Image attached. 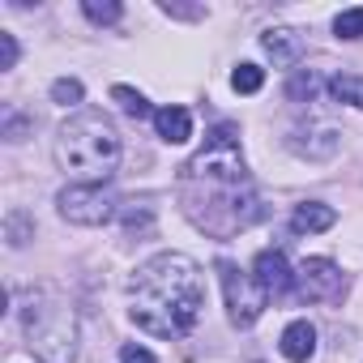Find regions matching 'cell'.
I'll return each mask as SVG.
<instances>
[{
  "instance_id": "3",
  "label": "cell",
  "mask_w": 363,
  "mask_h": 363,
  "mask_svg": "<svg viewBox=\"0 0 363 363\" xmlns=\"http://www.w3.org/2000/svg\"><path fill=\"white\" fill-rule=\"evenodd\" d=\"M56 162L82 184H107L120 167V137L103 111H77L56 133Z\"/></svg>"
},
{
  "instance_id": "20",
  "label": "cell",
  "mask_w": 363,
  "mask_h": 363,
  "mask_svg": "<svg viewBox=\"0 0 363 363\" xmlns=\"http://www.w3.org/2000/svg\"><path fill=\"white\" fill-rule=\"evenodd\" d=\"M18 65V39L0 30V69H13Z\"/></svg>"
},
{
  "instance_id": "4",
  "label": "cell",
  "mask_w": 363,
  "mask_h": 363,
  "mask_svg": "<svg viewBox=\"0 0 363 363\" xmlns=\"http://www.w3.org/2000/svg\"><path fill=\"white\" fill-rule=\"evenodd\" d=\"M22 329L30 350L43 363H73V342H77V320L73 308L52 295V291H30L26 308H22Z\"/></svg>"
},
{
  "instance_id": "7",
  "label": "cell",
  "mask_w": 363,
  "mask_h": 363,
  "mask_svg": "<svg viewBox=\"0 0 363 363\" xmlns=\"http://www.w3.org/2000/svg\"><path fill=\"white\" fill-rule=\"evenodd\" d=\"M342 274H337V265L333 261H325V257H308L299 269H295V295L303 299V303H333V299H342Z\"/></svg>"
},
{
  "instance_id": "1",
  "label": "cell",
  "mask_w": 363,
  "mask_h": 363,
  "mask_svg": "<svg viewBox=\"0 0 363 363\" xmlns=\"http://www.w3.org/2000/svg\"><path fill=\"white\" fill-rule=\"evenodd\" d=\"M179 201H184V214L214 240H231L265 214L240 154L235 124H214L197 158L179 167Z\"/></svg>"
},
{
  "instance_id": "19",
  "label": "cell",
  "mask_w": 363,
  "mask_h": 363,
  "mask_svg": "<svg viewBox=\"0 0 363 363\" xmlns=\"http://www.w3.org/2000/svg\"><path fill=\"white\" fill-rule=\"evenodd\" d=\"M320 90V82H316V73H299L295 82H291V99H312Z\"/></svg>"
},
{
  "instance_id": "10",
  "label": "cell",
  "mask_w": 363,
  "mask_h": 363,
  "mask_svg": "<svg viewBox=\"0 0 363 363\" xmlns=\"http://www.w3.org/2000/svg\"><path fill=\"white\" fill-rule=\"evenodd\" d=\"M312 350H316V329H312L308 320H291V325L282 329V354H286L291 363H308Z\"/></svg>"
},
{
  "instance_id": "14",
  "label": "cell",
  "mask_w": 363,
  "mask_h": 363,
  "mask_svg": "<svg viewBox=\"0 0 363 363\" xmlns=\"http://www.w3.org/2000/svg\"><path fill=\"white\" fill-rule=\"evenodd\" d=\"M111 99H116V103H120L128 116H137V120L154 116V111H150V103H145V94H137L133 86H116V90H111Z\"/></svg>"
},
{
  "instance_id": "11",
  "label": "cell",
  "mask_w": 363,
  "mask_h": 363,
  "mask_svg": "<svg viewBox=\"0 0 363 363\" xmlns=\"http://www.w3.org/2000/svg\"><path fill=\"white\" fill-rule=\"evenodd\" d=\"M261 48L274 56V65H282V69H291L299 56H303V39L295 35V30H265L261 35Z\"/></svg>"
},
{
  "instance_id": "15",
  "label": "cell",
  "mask_w": 363,
  "mask_h": 363,
  "mask_svg": "<svg viewBox=\"0 0 363 363\" xmlns=\"http://www.w3.org/2000/svg\"><path fill=\"white\" fill-rule=\"evenodd\" d=\"M231 86H235L240 94H257V90L265 86V69H257V65H240V69L231 73Z\"/></svg>"
},
{
  "instance_id": "17",
  "label": "cell",
  "mask_w": 363,
  "mask_h": 363,
  "mask_svg": "<svg viewBox=\"0 0 363 363\" xmlns=\"http://www.w3.org/2000/svg\"><path fill=\"white\" fill-rule=\"evenodd\" d=\"M52 103H60V107L82 103V82H77V77H60V82H52Z\"/></svg>"
},
{
  "instance_id": "13",
  "label": "cell",
  "mask_w": 363,
  "mask_h": 363,
  "mask_svg": "<svg viewBox=\"0 0 363 363\" xmlns=\"http://www.w3.org/2000/svg\"><path fill=\"white\" fill-rule=\"evenodd\" d=\"M329 90H333L337 103H354V107H363V82H359L354 73H337V77L329 82Z\"/></svg>"
},
{
  "instance_id": "6",
  "label": "cell",
  "mask_w": 363,
  "mask_h": 363,
  "mask_svg": "<svg viewBox=\"0 0 363 363\" xmlns=\"http://www.w3.org/2000/svg\"><path fill=\"white\" fill-rule=\"evenodd\" d=\"M218 278H223V291H227V312H231V320H235L240 329H248V325L265 312V303H269L265 286H261L252 274H244L240 265H231V261H218Z\"/></svg>"
},
{
  "instance_id": "18",
  "label": "cell",
  "mask_w": 363,
  "mask_h": 363,
  "mask_svg": "<svg viewBox=\"0 0 363 363\" xmlns=\"http://www.w3.org/2000/svg\"><path fill=\"white\" fill-rule=\"evenodd\" d=\"M333 30H337V39H359V35H363V9L337 13V18H333Z\"/></svg>"
},
{
  "instance_id": "9",
  "label": "cell",
  "mask_w": 363,
  "mask_h": 363,
  "mask_svg": "<svg viewBox=\"0 0 363 363\" xmlns=\"http://www.w3.org/2000/svg\"><path fill=\"white\" fill-rule=\"evenodd\" d=\"M154 128L167 145H179V141H189L193 137V116L184 107H158L154 111Z\"/></svg>"
},
{
  "instance_id": "21",
  "label": "cell",
  "mask_w": 363,
  "mask_h": 363,
  "mask_svg": "<svg viewBox=\"0 0 363 363\" xmlns=\"http://www.w3.org/2000/svg\"><path fill=\"white\" fill-rule=\"evenodd\" d=\"M120 359H124V363H154V354H150L145 346H124Z\"/></svg>"
},
{
  "instance_id": "16",
  "label": "cell",
  "mask_w": 363,
  "mask_h": 363,
  "mask_svg": "<svg viewBox=\"0 0 363 363\" xmlns=\"http://www.w3.org/2000/svg\"><path fill=\"white\" fill-rule=\"evenodd\" d=\"M82 9H86V18H90V22H99V26H111V22H120V13H124L116 0H103V5H99V0H86Z\"/></svg>"
},
{
  "instance_id": "2",
  "label": "cell",
  "mask_w": 363,
  "mask_h": 363,
  "mask_svg": "<svg viewBox=\"0 0 363 363\" xmlns=\"http://www.w3.org/2000/svg\"><path fill=\"white\" fill-rule=\"evenodd\" d=\"M128 295H133V308H128L133 325L154 337L175 342V337H189L193 325L201 320L206 278L193 257L162 252L128 278Z\"/></svg>"
},
{
  "instance_id": "5",
  "label": "cell",
  "mask_w": 363,
  "mask_h": 363,
  "mask_svg": "<svg viewBox=\"0 0 363 363\" xmlns=\"http://www.w3.org/2000/svg\"><path fill=\"white\" fill-rule=\"evenodd\" d=\"M56 206H60V214L69 218V223H77V227H103V223H111L116 218V193L111 189H103V184H69L60 197H56Z\"/></svg>"
},
{
  "instance_id": "8",
  "label": "cell",
  "mask_w": 363,
  "mask_h": 363,
  "mask_svg": "<svg viewBox=\"0 0 363 363\" xmlns=\"http://www.w3.org/2000/svg\"><path fill=\"white\" fill-rule=\"evenodd\" d=\"M252 278L265 286V295H286L291 286H295V274H291V265H286V257L278 252V248H265V252H257V261H252Z\"/></svg>"
},
{
  "instance_id": "12",
  "label": "cell",
  "mask_w": 363,
  "mask_h": 363,
  "mask_svg": "<svg viewBox=\"0 0 363 363\" xmlns=\"http://www.w3.org/2000/svg\"><path fill=\"white\" fill-rule=\"evenodd\" d=\"M333 223H337V214L329 206H320V201H308V206H299L291 214V231L295 235H316V231H329Z\"/></svg>"
}]
</instances>
